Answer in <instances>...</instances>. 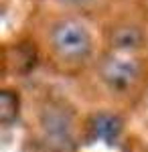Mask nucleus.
<instances>
[{"label":"nucleus","mask_w":148,"mask_h":152,"mask_svg":"<svg viewBox=\"0 0 148 152\" xmlns=\"http://www.w3.org/2000/svg\"><path fill=\"white\" fill-rule=\"evenodd\" d=\"M91 130L97 138H103V140H114L116 136L120 134L122 130V124L116 116H110V114H97L91 120Z\"/></svg>","instance_id":"7ed1b4c3"},{"label":"nucleus","mask_w":148,"mask_h":152,"mask_svg":"<svg viewBox=\"0 0 148 152\" xmlns=\"http://www.w3.org/2000/svg\"><path fill=\"white\" fill-rule=\"evenodd\" d=\"M138 39H140V35H138L136 28H122L116 35V43L120 47H134L138 43Z\"/></svg>","instance_id":"39448f33"},{"label":"nucleus","mask_w":148,"mask_h":152,"mask_svg":"<svg viewBox=\"0 0 148 152\" xmlns=\"http://www.w3.org/2000/svg\"><path fill=\"white\" fill-rule=\"evenodd\" d=\"M16 116H18V97L12 91H2V99H0V120H2V124H10Z\"/></svg>","instance_id":"20e7f679"},{"label":"nucleus","mask_w":148,"mask_h":152,"mask_svg":"<svg viewBox=\"0 0 148 152\" xmlns=\"http://www.w3.org/2000/svg\"><path fill=\"white\" fill-rule=\"evenodd\" d=\"M102 77L112 89H126L138 77V63L128 57H108L102 65Z\"/></svg>","instance_id":"f03ea898"},{"label":"nucleus","mask_w":148,"mask_h":152,"mask_svg":"<svg viewBox=\"0 0 148 152\" xmlns=\"http://www.w3.org/2000/svg\"><path fill=\"white\" fill-rule=\"evenodd\" d=\"M51 43L61 57L71 59V61L83 59L91 49V39L87 28L73 18H65V20H59L57 24H53Z\"/></svg>","instance_id":"f257e3e1"}]
</instances>
